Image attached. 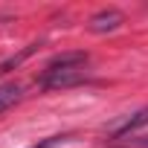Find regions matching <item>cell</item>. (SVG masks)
Wrapping results in <instances>:
<instances>
[{"mask_svg": "<svg viewBox=\"0 0 148 148\" xmlns=\"http://www.w3.org/2000/svg\"><path fill=\"white\" fill-rule=\"evenodd\" d=\"M90 82L87 70H41L38 76V87L41 90H67V87H79Z\"/></svg>", "mask_w": 148, "mask_h": 148, "instance_id": "cell-1", "label": "cell"}, {"mask_svg": "<svg viewBox=\"0 0 148 148\" xmlns=\"http://www.w3.org/2000/svg\"><path fill=\"white\" fill-rule=\"evenodd\" d=\"M142 128H148V108H142V110H136V113L125 116L122 122L110 125V128H108V139L122 142V139H128L131 134H136V131H142Z\"/></svg>", "mask_w": 148, "mask_h": 148, "instance_id": "cell-2", "label": "cell"}, {"mask_svg": "<svg viewBox=\"0 0 148 148\" xmlns=\"http://www.w3.org/2000/svg\"><path fill=\"white\" fill-rule=\"evenodd\" d=\"M90 64V52L87 49H70V52H58L52 55L44 70H87Z\"/></svg>", "mask_w": 148, "mask_h": 148, "instance_id": "cell-3", "label": "cell"}, {"mask_svg": "<svg viewBox=\"0 0 148 148\" xmlns=\"http://www.w3.org/2000/svg\"><path fill=\"white\" fill-rule=\"evenodd\" d=\"M122 23H125V15H122L119 9H99V12L87 21V29L96 32V35H105V32H116Z\"/></svg>", "mask_w": 148, "mask_h": 148, "instance_id": "cell-4", "label": "cell"}, {"mask_svg": "<svg viewBox=\"0 0 148 148\" xmlns=\"http://www.w3.org/2000/svg\"><path fill=\"white\" fill-rule=\"evenodd\" d=\"M38 47H41V41H32V44H26L21 52H15V55H9V58H3V61H0V79H3L6 76V73H12V70H18L29 55H35L38 52Z\"/></svg>", "mask_w": 148, "mask_h": 148, "instance_id": "cell-5", "label": "cell"}, {"mask_svg": "<svg viewBox=\"0 0 148 148\" xmlns=\"http://www.w3.org/2000/svg\"><path fill=\"white\" fill-rule=\"evenodd\" d=\"M21 99H23V84H21V82L0 84V113H6L9 108H15Z\"/></svg>", "mask_w": 148, "mask_h": 148, "instance_id": "cell-6", "label": "cell"}, {"mask_svg": "<svg viewBox=\"0 0 148 148\" xmlns=\"http://www.w3.org/2000/svg\"><path fill=\"white\" fill-rule=\"evenodd\" d=\"M76 139V134H52V136H44V139H38L35 145H29V148H61V145H67V142H73Z\"/></svg>", "mask_w": 148, "mask_h": 148, "instance_id": "cell-7", "label": "cell"}, {"mask_svg": "<svg viewBox=\"0 0 148 148\" xmlns=\"http://www.w3.org/2000/svg\"><path fill=\"white\" fill-rule=\"evenodd\" d=\"M116 148H148V136H128V139H122Z\"/></svg>", "mask_w": 148, "mask_h": 148, "instance_id": "cell-8", "label": "cell"}]
</instances>
